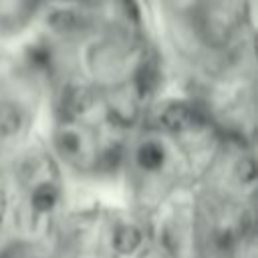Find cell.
<instances>
[{"instance_id":"1","label":"cell","mask_w":258,"mask_h":258,"mask_svg":"<svg viewBox=\"0 0 258 258\" xmlns=\"http://www.w3.org/2000/svg\"><path fill=\"white\" fill-rule=\"evenodd\" d=\"M159 121L169 131H181L191 123V111H189V107H185L181 103H171L163 109Z\"/></svg>"},{"instance_id":"2","label":"cell","mask_w":258,"mask_h":258,"mask_svg":"<svg viewBox=\"0 0 258 258\" xmlns=\"http://www.w3.org/2000/svg\"><path fill=\"white\" fill-rule=\"evenodd\" d=\"M135 159L139 163V167L147 169V171H155L163 165V159H165V153H163V147L155 141H145L139 145L137 153H135Z\"/></svg>"},{"instance_id":"3","label":"cell","mask_w":258,"mask_h":258,"mask_svg":"<svg viewBox=\"0 0 258 258\" xmlns=\"http://www.w3.org/2000/svg\"><path fill=\"white\" fill-rule=\"evenodd\" d=\"M93 105V95L85 87H75L64 97V107L71 111V115H83Z\"/></svg>"},{"instance_id":"4","label":"cell","mask_w":258,"mask_h":258,"mask_svg":"<svg viewBox=\"0 0 258 258\" xmlns=\"http://www.w3.org/2000/svg\"><path fill=\"white\" fill-rule=\"evenodd\" d=\"M54 202H56V189H54V185L40 183V185L34 187L32 198H30V204H32V208L36 212H48V210H52Z\"/></svg>"},{"instance_id":"5","label":"cell","mask_w":258,"mask_h":258,"mask_svg":"<svg viewBox=\"0 0 258 258\" xmlns=\"http://www.w3.org/2000/svg\"><path fill=\"white\" fill-rule=\"evenodd\" d=\"M77 14L73 10H54L48 18V24L58 30V32H69L73 28H77Z\"/></svg>"},{"instance_id":"6","label":"cell","mask_w":258,"mask_h":258,"mask_svg":"<svg viewBox=\"0 0 258 258\" xmlns=\"http://www.w3.org/2000/svg\"><path fill=\"white\" fill-rule=\"evenodd\" d=\"M20 113L16 107H4L0 111V133L2 135H12L20 127Z\"/></svg>"},{"instance_id":"7","label":"cell","mask_w":258,"mask_h":258,"mask_svg":"<svg viewBox=\"0 0 258 258\" xmlns=\"http://www.w3.org/2000/svg\"><path fill=\"white\" fill-rule=\"evenodd\" d=\"M58 147L67 155H75L81 149V137L75 131H60L58 133Z\"/></svg>"},{"instance_id":"8","label":"cell","mask_w":258,"mask_h":258,"mask_svg":"<svg viewBox=\"0 0 258 258\" xmlns=\"http://www.w3.org/2000/svg\"><path fill=\"white\" fill-rule=\"evenodd\" d=\"M254 175H256L254 161L248 157V159H244V161L238 165V177H240V181H252Z\"/></svg>"},{"instance_id":"9","label":"cell","mask_w":258,"mask_h":258,"mask_svg":"<svg viewBox=\"0 0 258 258\" xmlns=\"http://www.w3.org/2000/svg\"><path fill=\"white\" fill-rule=\"evenodd\" d=\"M30 58H32V62H34L36 67H44V64L50 60L48 52H46V50H42V48H32V52H30Z\"/></svg>"}]
</instances>
